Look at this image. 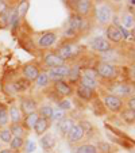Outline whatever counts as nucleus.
<instances>
[{
    "label": "nucleus",
    "mask_w": 135,
    "mask_h": 153,
    "mask_svg": "<svg viewBox=\"0 0 135 153\" xmlns=\"http://www.w3.org/2000/svg\"><path fill=\"white\" fill-rule=\"evenodd\" d=\"M0 149H1V144H0Z\"/></svg>",
    "instance_id": "45"
},
{
    "label": "nucleus",
    "mask_w": 135,
    "mask_h": 153,
    "mask_svg": "<svg viewBox=\"0 0 135 153\" xmlns=\"http://www.w3.org/2000/svg\"><path fill=\"white\" fill-rule=\"evenodd\" d=\"M76 92H77L78 98L83 99V100H91V99L93 98V95H95V91L89 90V88L81 85V84H78V85H77V88H76Z\"/></svg>",
    "instance_id": "20"
},
{
    "label": "nucleus",
    "mask_w": 135,
    "mask_h": 153,
    "mask_svg": "<svg viewBox=\"0 0 135 153\" xmlns=\"http://www.w3.org/2000/svg\"><path fill=\"white\" fill-rule=\"evenodd\" d=\"M24 145H26V153H31V152H34L35 148H37L35 142H32V141H27Z\"/></svg>",
    "instance_id": "40"
},
{
    "label": "nucleus",
    "mask_w": 135,
    "mask_h": 153,
    "mask_svg": "<svg viewBox=\"0 0 135 153\" xmlns=\"http://www.w3.org/2000/svg\"><path fill=\"white\" fill-rule=\"evenodd\" d=\"M84 136H85V134H84L83 129L80 127V125L75 123L73 125V127L70 129L69 134H68V138H69L70 142H78V141H81V140L84 138Z\"/></svg>",
    "instance_id": "16"
},
{
    "label": "nucleus",
    "mask_w": 135,
    "mask_h": 153,
    "mask_svg": "<svg viewBox=\"0 0 135 153\" xmlns=\"http://www.w3.org/2000/svg\"><path fill=\"white\" fill-rule=\"evenodd\" d=\"M30 8V3L29 1H20L19 4H18V7L15 8V11H16L18 16H19V19H22V18L26 16L27 11H29Z\"/></svg>",
    "instance_id": "30"
},
{
    "label": "nucleus",
    "mask_w": 135,
    "mask_h": 153,
    "mask_svg": "<svg viewBox=\"0 0 135 153\" xmlns=\"http://www.w3.org/2000/svg\"><path fill=\"white\" fill-rule=\"evenodd\" d=\"M69 71H70L69 65H68V64H63V65H60V67L49 68V71H47L46 73H47V76H49V80L55 83V81H61L68 77Z\"/></svg>",
    "instance_id": "5"
},
{
    "label": "nucleus",
    "mask_w": 135,
    "mask_h": 153,
    "mask_svg": "<svg viewBox=\"0 0 135 153\" xmlns=\"http://www.w3.org/2000/svg\"><path fill=\"white\" fill-rule=\"evenodd\" d=\"M35 83H37L38 87H47V84L50 83L47 73L46 72H41L39 76L37 77V80H35Z\"/></svg>",
    "instance_id": "34"
},
{
    "label": "nucleus",
    "mask_w": 135,
    "mask_h": 153,
    "mask_svg": "<svg viewBox=\"0 0 135 153\" xmlns=\"http://www.w3.org/2000/svg\"><path fill=\"white\" fill-rule=\"evenodd\" d=\"M78 84H81V85L86 87V88H89V90L95 91L96 88H99V81L95 80V79H91V77H86V76H80V80H78Z\"/></svg>",
    "instance_id": "23"
},
{
    "label": "nucleus",
    "mask_w": 135,
    "mask_h": 153,
    "mask_svg": "<svg viewBox=\"0 0 135 153\" xmlns=\"http://www.w3.org/2000/svg\"><path fill=\"white\" fill-rule=\"evenodd\" d=\"M43 62H45V65H46V67H49V68H55V67H60V65L66 64L65 61H62L57 54H55V52L46 53V54H45V57H43Z\"/></svg>",
    "instance_id": "13"
},
{
    "label": "nucleus",
    "mask_w": 135,
    "mask_h": 153,
    "mask_svg": "<svg viewBox=\"0 0 135 153\" xmlns=\"http://www.w3.org/2000/svg\"><path fill=\"white\" fill-rule=\"evenodd\" d=\"M112 92H114V95L119 96V98L130 95L132 96L134 95V88H132V85H130L127 83H118L112 87Z\"/></svg>",
    "instance_id": "12"
},
{
    "label": "nucleus",
    "mask_w": 135,
    "mask_h": 153,
    "mask_svg": "<svg viewBox=\"0 0 135 153\" xmlns=\"http://www.w3.org/2000/svg\"><path fill=\"white\" fill-rule=\"evenodd\" d=\"M75 153H99L97 148L92 144H83L76 149Z\"/></svg>",
    "instance_id": "31"
},
{
    "label": "nucleus",
    "mask_w": 135,
    "mask_h": 153,
    "mask_svg": "<svg viewBox=\"0 0 135 153\" xmlns=\"http://www.w3.org/2000/svg\"><path fill=\"white\" fill-rule=\"evenodd\" d=\"M97 76L107 80H114V79L118 77V68L111 62H105V61H100V62L96 64L95 68Z\"/></svg>",
    "instance_id": "2"
},
{
    "label": "nucleus",
    "mask_w": 135,
    "mask_h": 153,
    "mask_svg": "<svg viewBox=\"0 0 135 153\" xmlns=\"http://www.w3.org/2000/svg\"><path fill=\"white\" fill-rule=\"evenodd\" d=\"M55 54L66 62V61L73 60L80 54V46L75 42H65L55 50Z\"/></svg>",
    "instance_id": "1"
},
{
    "label": "nucleus",
    "mask_w": 135,
    "mask_h": 153,
    "mask_svg": "<svg viewBox=\"0 0 135 153\" xmlns=\"http://www.w3.org/2000/svg\"><path fill=\"white\" fill-rule=\"evenodd\" d=\"M22 115H29L31 113H35L38 110V103L34 98H22L20 99V107H19Z\"/></svg>",
    "instance_id": "7"
},
{
    "label": "nucleus",
    "mask_w": 135,
    "mask_h": 153,
    "mask_svg": "<svg viewBox=\"0 0 135 153\" xmlns=\"http://www.w3.org/2000/svg\"><path fill=\"white\" fill-rule=\"evenodd\" d=\"M7 10H8V3H7L6 0H0V14H3Z\"/></svg>",
    "instance_id": "41"
},
{
    "label": "nucleus",
    "mask_w": 135,
    "mask_h": 153,
    "mask_svg": "<svg viewBox=\"0 0 135 153\" xmlns=\"http://www.w3.org/2000/svg\"><path fill=\"white\" fill-rule=\"evenodd\" d=\"M81 75L83 76H86V77H91V79H95V80H97V73H96L95 69H85L81 72Z\"/></svg>",
    "instance_id": "39"
},
{
    "label": "nucleus",
    "mask_w": 135,
    "mask_h": 153,
    "mask_svg": "<svg viewBox=\"0 0 135 153\" xmlns=\"http://www.w3.org/2000/svg\"><path fill=\"white\" fill-rule=\"evenodd\" d=\"M10 123V119H8V113H7V108L0 104V126H7Z\"/></svg>",
    "instance_id": "33"
},
{
    "label": "nucleus",
    "mask_w": 135,
    "mask_h": 153,
    "mask_svg": "<svg viewBox=\"0 0 135 153\" xmlns=\"http://www.w3.org/2000/svg\"><path fill=\"white\" fill-rule=\"evenodd\" d=\"M54 90H55V92H57L58 95L63 96V98H66V96H70L73 94V88L70 87V84L66 83L65 80L55 81V83H54Z\"/></svg>",
    "instance_id": "14"
},
{
    "label": "nucleus",
    "mask_w": 135,
    "mask_h": 153,
    "mask_svg": "<svg viewBox=\"0 0 135 153\" xmlns=\"http://www.w3.org/2000/svg\"><path fill=\"white\" fill-rule=\"evenodd\" d=\"M12 84V88H14L15 94H19V92H24V91L29 88V81L22 79V80H18V81H14Z\"/></svg>",
    "instance_id": "29"
},
{
    "label": "nucleus",
    "mask_w": 135,
    "mask_h": 153,
    "mask_svg": "<svg viewBox=\"0 0 135 153\" xmlns=\"http://www.w3.org/2000/svg\"><path fill=\"white\" fill-rule=\"evenodd\" d=\"M105 35H107V38H108V42L111 41V42H115V43H118V42H120L123 38H122V34H120V31H119V29L116 26H114V25H109L108 27H107V30H105Z\"/></svg>",
    "instance_id": "15"
},
{
    "label": "nucleus",
    "mask_w": 135,
    "mask_h": 153,
    "mask_svg": "<svg viewBox=\"0 0 135 153\" xmlns=\"http://www.w3.org/2000/svg\"><path fill=\"white\" fill-rule=\"evenodd\" d=\"M14 153H20V152H19V150H18V152H14Z\"/></svg>",
    "instance_id": "44"
},
{
    "label": "nucleus",
    "mask_w": 135,
    "mask_h": 153,
    "mask_svg": "<svg viewBox=\"0 0 135 153\" xmlns=\"http://www.w3.org/2000/svg\"><path fill=\"white\" fill-rule=\"evenodd\" d=\"M11 138H12V134H11V131L8 130V127L0 130V141L1 142H4V144H10Z\"/></svg>",
    "instance_id": "36"
},
{
    "label": "nucleus",
    "mask_w": 135,
    "mask_h": 153,
    "mask_svg": "<svg viewBox=\"0 0 135 153\" xmlns=\"http://www.w3.org/2000/svg\"><path fill=\"white\" fill-rule=\"evenodd\" d=\"M58 39V35L55 31H46L43 33L42 35L38 39V46L42 48V49H47V48H52Z\"/></svg>",
    "instance_id": "8"
},
{
    "label": "nucleus",
    "mask_w": 135,
    "mask_h": 153,
    "mask_svg": "<svg viewBox=\"0 0 135 153\" xmlns=\"http://www.w3.org/2000/svg\"><path fill=\"white\" fill-rule=\"evenodd\" d=\"M8 130L11 131L12 137H20V138H24L26 137V129L23 127L22 123H11V126L8 127Z\"/></svg>",
    "instance_id": "22"
},
{
    "label": "nucleus",
    "mask_w": 135,
    "mask_h": 153,
    "mask_svg": "<svg viewBox=\"0 0 135 153\" xmlns=\"http://www.w3.org/2000/svg\"><path fill=\"white\" fill-rule=\"evenodd\" d=\"M24 138H20V137H12L11 141H10V149L12 152H18L19 149L24 146Z\"/></svg>",
    "instance_id": "28"
},
{
    "label": "nucleus",
    "mask_w": 135,
    "mask_h": 153,
    "mask_svg": "<svg viewBox=\"0 0 135 153\" xmlns=\"http://www.w3.org/2000/svg\"><path fill=\"white\" fill-rule=\"evenodd\" d=\"M0 153H14L10 148H7V149H0Z\"/></svg>",
    "instance_id": "43"
},
{
    "label": "nucleus",
    "mask_w": 135,
    "mask_h": 153,
    "mask_svg": "<svg viewBox=\"0 0 135 153\" xmlns=\"http://www.w3.org/2000/svg\"><path fill=\"white\" fill-rule=\"evenodd\" d=\"M63 118H66V111L61 110V108H53V113H52V118L50 121L53 122H61Z\"/></svg>",
    "instance_id": "32"
},
{
    "label": "nucleus",
    "mask_w": 135,
    "mask_h": 153,
    "mask_svg": "<svg viewBox=\"0 0 135 153\" xmlns=\"http://www.w3.org/2000/svg\"><path fill=\"white\" fill-rule=\"evenodd\" d=\"M58 108H61V110H63V111H69L70 108H72V103H70V100H68V99H63V100H61L60 103H58Z\"/></svg>",
    "instance_id": "38"
},
{
    "label": "nucleus",
    "mask_w": 135,
    "mask_h": 153,
    "mask_svg": "<svg viewBox=\"0 0 135 153\" xmlns=\"http://www.w3.org/2000/svg\"><path fill=\"white\" fill-rule=\"evenodd\" d=\"M122 115H123V118L126 119L127 123H132V122H134V111L124 110V111H122Z\"/></svg>",
    "instance_id": "37"
},
{
    "label": "nucleus",
    "mask_w": 135,
    "mask_h": 153,
    "mask_svg": "<svg viewBox=\"0 0 135 153\" xmlns=\"http://www.w3.org/2000/svg\"><path fill=\"white\" fill-rule=\"evenodd\" d=\"M73 125H75V121H73L72 118H63L61 122H58V126H60V130L61 133L63 134V136H68L70 131V129L73 127Z\"/></svg>",
    "instance_id": "24"
},
{
    "label": "nucleus",
    "mask_w": 135,
    "mask_h": 153,
    "mask_svg": "<svg viewBox=\"0 0 135 153\" xmlns=\"http://www.w3.org/2000/svg\"><path fill=\"white\" fill-rule=\"evenodd\" d=\"M8 119L11 121V123H20L22 122V113H20L19 107H16L15 104H12L8 110Z\"/></svg>",
    "instance_id": "19"
},
{
    "label": "nucleus",
    "mask_w": 135,
    "mask_h": 153,
    "mask_svg": "<svg viewBox=\"0 0 135 153\" xmlns=\"http://www.w3.org/2000/svg\"><path fill=\"white\" fill-rule=\"evenodd\" d=\"M38 118H39V117H38L37 111H35V113L29 114V115H26V117H24V119H23V127H24V129L32 130V129H34V126H35V123H37Z\"/></svg>",
    "instance_id": "25"
},
{
    "label": "nucleus",
    "mask_w": 135,
    "mask_h": 153,
    "mask_svg": "<svg viewBox=\"0 0 135 153\" xmlns=\"http://www.w3.org/2000/svg\"><path fill=\"white\" fill-rule=\"evenodd\" d=\"M134 25H135V19H134V15L132 12H126V14L122 16V22H120V26L124 27L126 30H134Z\"/></svg>",
    "instance_id": "21"
},
{
    "label": "nucleus",
    "mask_w": 135,
    "mask_h": 153,
    "mask_svg": "<svg viewBox=\"0 0 135 153\" xmlns=\"http://www.w3.org/2000/svg\"><path fill=\"white\" fill-rule=\"evenodd\" d=\"M95 16L100 25H108L112 20L114 16V11H112V7L109 4H101L96 8L95 11Z\"/></svg>",
    "instance_id": "4"
},
{
    "label": "nucleus",
    "mask_w": 135,
    "mask_h": 153,
    "mask_svg": "<svg viewBox=\"0 0 135 153\" xmlns=\"http://www.w3.org/2000/svg\"><path fill=\"white\" fill-rule=\"evenodd\" d=\"M38 117L39 118H43V119H49L52 118V113H53V107L50 106V104H43V106L38 107Z\"/></svg>",
    "instance_id": "26"
},
{
    "label": "nucleus",
    "mask_w": 135,
    "mask_h": 153,
    "mask_svg": "<svg viewBox=\"0 0 135 153\" xmlns=\"http://www.w3.org/2000/svg\"><path fill=\"white\" fill-rule=\"evenodd\" d=\"M49 127H50V121H49V119L38 118L37 123H35V126H34V131H35V134H37V136L42 137L43 134L49 130Z\"/></svg>",
    "instance_id": "17"
},
{
    "label": "nucleus",
    "mask_w": 135,
    "mask_h": 153,
    "mask_svg": "<svg viewBox=\"0 0 135 153\" xmlns=\"http://www.w3.org/2000/svg\"><path fill=\"white\" fill-rule=\"evenodd\" d=\"M91 46H92L93 50L99 53H107V52H111V43L105 39V38H101V37H96L92 39L91 42Z\"/></svg>",
    "instance_id": "11"
},
{
    "label": "nucleus",
    "mask_w": 135,
    "mask_h": 153,
    "mask_svg": "<svg viewBox=\"0 0 135 153\" xmlns=\"http://www.w3.org/2000/svg\"><path fill=\"white\" fill-rule=\"evenodd\" d=\"M68 27H69L70 30H73V31H76V33L81 31V30H84L86 27L85 18L78 16L77 14H72L69 16V19H68Z\"/></svg>",
    "instance_id": "9"
},
{
    "label": "nucleus",
    "mask_w": 135,
    "mask_h": 153,
    "mask_svg": "<svg viewBox=\"0 0 135 153\" xmlns=\"http://www.w3.org/2000/svg\"><path fill=\"white\" fill-rule=\"evenodd\" d=\"M55 145V138L53 137V134L45 133L41 137V146L43 150H52Z\"/></svg>",
    "instance_id": "18"
},
{
    "label": "nucleus",
    "mask_w": 135,
    "mask_h": 153,
    "mask_svg": "<svg viewBox=\"0 0 135 153\" xmlns=\"http://www.w3.org/2000/svg\"><path fill=\"white\" fill-rule=\"evenodd\" d=\"M41 71L37 64H26L22 69V75H23L24 80L27 81H35L37 77L39 76Z\"/></svg>",
    "instance_id": "10"
},
{
    "label": "nucleus",
    "mask_w": 135,
    "mask_h": 153,
    "mask_svg": "<svg viewBox=\"0 0 135 153\" xmlns=\"http://www.w3.org/2000/svg\"><path fill=\"white\" fill-rule=\"evenodd\" d=\"M75 11L77 12L78 16L86 18L93 11V3L91 0H78V1H76V4H75Z\"/></svg>",
    "instance_id": "6"
},
{
    "label": "nucleus",
    "mask_w": 135,
    "mask_h": 153,
    "mask_svg": "<svg viewBox=\"0 0 135 153\" xmlns=\"http://www.w3.org/2000/svg\"><path fill=\"white\" fill-rule=\"evenodd\" d=\"M127 104H128V110H131V111H135V99H134V95L131 96V98L128 99V102H127Z\"/></svg>",
    "instance_id": "42"
},
{
    "label": "nucleus",
    "mask_w": 135,
    "mask_h": 153,
    "mask_svg": "<svg viewBox=\"0 0 135 153\" xmlns=\"http://www.w3.org/2000/svg\"><path fill=\"white\" fill-rule=\"evenodd\" d=\"M78 125H80V127L83 129L84 134H92L93 133V125L89 121H86V119H83V121L78 122Z\"/></svg>",
    "instance_id": "35"
},
{
    "label": "nucleus",
    "mask_w": 135,
    "mask_h": 153,
    "mask_svg": "<svg viewBox=\"0 0 135 153\" xmlns=\"http://www.w3.org/2000/svg\"><path fill=\"white\" fill-rule=\"evenodd\" d=\"M80 76H81V68L80 65H75V67H70L69 71V75H68V80L70 83H76V81L80 80Z\"/></svg>",
    "instance_id": "27"
},
{
    "label": "nucleus",
    "mask_w": 135,
    "mask_h": 153,
    "mask_svg": "<svg viewBox=\"0 0 135 153\" xmlns=\"http://www.w3.org/2000/svg\"><path fill=\"white\" fill-rule=\"evenodd\" d=\"M103 102H104V106H105L109 111H112V113H122V111H123V106H124L123 99L114 95V94H107V95H104Z\"/></svg>",
    "instance_id": "3"
}]
</instances>
